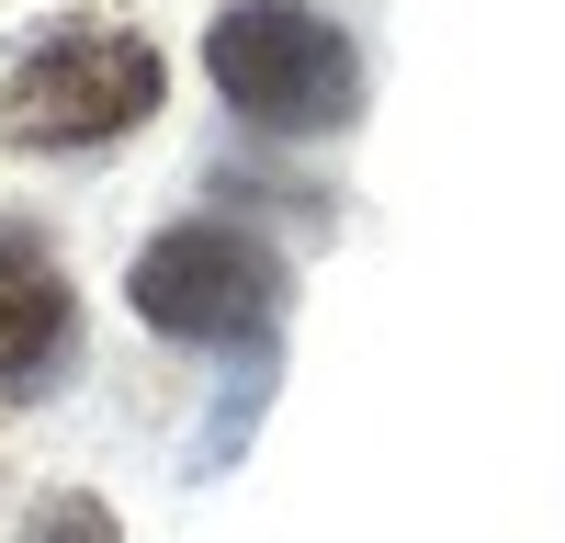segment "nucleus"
<instances>
[{
    "label": "nucleus",
    "mask_w": 565,
    "mask_h": 543,
    "mask_svg": "<svg viewBox=\"0 0 565 543\" xmlns=\"http://www.w3.org/2000/svg\"><path fill=\"white\" fill-rule=\"evenodd\" d=\"M159 45L125 23H57L45 45H23V68L0 79V136L12 148H103V136L148 125L159 103Z\"/></svg>",
    "instance_id": "2"
},
{
    "label": "nucleus",
    "mask_w": 565,
    "mask_h": 543,
    "mask_svg": "<svg viewBox=\"0 0 565 543\" xmlns=\"http://www.w3.org/2000/svg\"><path fill=\"white\" fill-rule=\"evenodd\" d=\"M68 351V284L34 238H0V396H23Z\"/></svg>",
    "instance_id": "4"
},
{
    "label": "nucleus",
    "mask_w": 565,
    "mask_h": 543,
    "mask_svg": "<svg viewBox=\"0 0 565 543\" xmlns=\"http://www.w3.org/2000/svg\"><path fill=\"white\" fill-rule=\"evenodd\" d=\"M282 306V260L249 226H170V238L136 249V317L170 340H260Z\"/></svg>",
    "instance_id": "3"
},
{
    "label": "nucleus",
    "mask_w": 565,
    "mask_h": 543,
    "mask_svg": "<svg viewBox=\"0 0 565 543\" xmlns=\"http://www.w3.org/2000/svg\"><path fill=\"white\" fill-rule=\"evenodd\" d=\"M204 68H215L226 103H238L249 125H271V136H328V125H351V103H362L351 34L328 12H295V0H238V12H215Z\"/></svg>",
    "instance_id": "1"
},
{
    "label": "nucleus",
    "mask_w": 565,
    "mask_h": 543,
    "mask_svg": "<svg viewBox=\"0 0 565 543\" xmlns=\"http://www.w3.org/2000/svg\"><path fill=\"white\" fill-rule=\"evenodd\" d=\"M23 543H125V532H114V510H103V498L57 487V498H45V510L23 521Z\"/></svg>",
    "instance_id": "5"
}]
</instances>
